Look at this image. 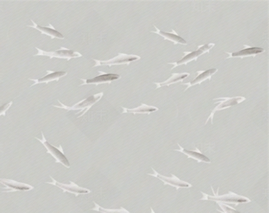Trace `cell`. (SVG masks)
Segmentation results:
<instances>
[{
    "label": "cell",
    "instance_id": "7a4b0ae2",
    "mask_svg": "<svg viewBox=\"0 0 269 213\" xmlns=\"http://www.w3.org/2000/svg\"><path fill=\"white\" fill-rule=\"evenodd\" d=\"M103 96H104V92H103L97 94H94V95L90 96V97H88L86 99L83 100V101H80V102L77 103V104L71 106V107L64 105L60 101H58V102L59 103L60 105H53V107L61 108V109H65L66 111H78V113L80 114L78 115V118H81V117L83 116L84 114L87 111H89L92 108V106L95 103H97L98 101H101Z\"/></svg>",
    "mask_w": 269,
    "mask_h": 213
},
{
    "label": "cell",
    "instance_id": "8fae6325",
    "mask_svg": "<svg viewBox=\"0 0 269 213\" xmlns=\"http://www.w3.org/2000/svg\"><path fill=\"white\" fill-rule=\"evenodd\" d=\"M265 52V50L262 48L257 47H250V46L245 44L244 45V49L238 51V52H226V54H228V57L226 58V59H230V58H240V59H243L246 57H255L257 55L260 54Z\"/></svg>",
    "mask_w": 269,
    "mask_h": 213
},
{
    "label": "cell",
    "instance_id": "4fadbf2b",
    "mask_svg": "<svg viewBox=\"0 0 269 213\" xmlns=\"http://www.w3.org/2000/svg\"><path fill=\"white\" fill-rule=\"evenodd\" d=\"M218 71V69L216 68H213V69H207V70H198L197 71V74H198V76L195 79H193V81H190V82H187V83H182V85H186L187 88L185 89V92L187 90L188 88H190L191 86L195 85H201L202 82H205L206 80H208L209 82H211V79H212V75L216 73Z\"/></svg>",
    "mask_w": 269,
    "mask_h": 213
},
{
    "label": "cell",
    "instance_id": "d6986e66",
    "mask_svg": "<svg viewBox=\"0 0 269 213\" xmlns=\"http://www.w3.org/2000/svg\"><path fill=\"white\" fill-rule=\"evenodd\" d=\"M124 111L123 113H131V114H150L153 111H158V108H156L154 106H149L147 104H141L139 107L135 108H127L121 107Z\"/></svg>",
    "mask_w": 269,
    "mask_h": 213
},
{
    "label": "cell",
    "instance_id": "5b68a950",
    "mask_svg": "<svg viewBox=\"0 0 269 213\" xmlns=\"http://www.w3.org/2000/svg\"><path fill=\"white\" fill-rule=\"evenodd\" d=\"M41 135L42 139H39L38 137H35V138L38 140L46 148V149H47V153H49V154L52 155L55 158L56 163H61V164L63 165L66 168H69L70 167V163H69V160H68L67 158H66V156L63 153L62 146H59V148L55 147V146H52V145H51L50 143L47 142L43 132H41Z\"/></svg>",
    "mask_w": 269,
    "mask_h": 213
},
{
    "label": "cell",
    "instance_id": "52a82bcc",
    "mask_svg": "<svg viewBox=\"0 0 269 213\" xmlns=\"http://www.w3.org/2000/svg\"><path fill=\"white\" fill-rule=\"evenodd\" d=\"M141 59V56H136V55H127L124 53H119L118 56L112 59H108V60H97V59H93L95 64L94 65L93 67H96L99 66H115V65H130L131 62L134 61L139 60Z\"/></svg>",
    "mask_w": 269,
    "mask_h": 213
},
{
    "label": "cell",
    "instance_id": "9a60e30c",
    "mask_svg": "<svg viewBox=\"0 0 269 213\" xmlns=\"http://www.w3.org/2000/svg\"><path fill=\"white\" fill-rule=\"evenodd\" d=\"M32 22H33V26H28V27H31V28L36 29L40 32L41 34H45L47 36H49L52 39L58 38L60 40H63L64 39V36L62 33H59V31L54 28V26H52V24L49 23L48 26H41L37 25V23L33 21L31 19Z\"/></svg>",
    "mask_w": 269,
    "mask_h": 213
},
{
    "label": "cell",
    "instance_id": "e0dca14e",
    "mask_svg": "<svg viewBox=\"0 0 269 213\" xmlns=\"http://www.w3.org/2000/svg\"><path fill=\"white\" fill-rule=\"evenodd\" d=\"M156 29V31H152L151 33H156V34L160 35L163 37L164 40H170L173 42L175 44H182V45H187V42L184 39L179 36L175 30H172V33H166V32L161 31L159 30L156 26H153Z\"/></svg>",
    "mask_w": 269,
    "mask_h": 213
},
{
    "label": "cell",
    "instance_id": "603a6c76",
    "mask_svg": "<svg viewBox=\"0 0 269 213\" xmlns=\"http://www.w3.org/2000/svg\"><path fill=\"white\" fill-rule=\"evenodd\" d=\"M150 209H151V211H150V213H156L155 212L154 210L153 209V208H150Z\"/></svg>",
    "mask_w": 269,
    "mask_h": 213
},
{
    "label": "cell",
    "instance_id": "5bb4252c",
    "mask_svg": "<svg viewBox=\"0 0 269 213\" xmlns=\"http://www.w3.org/2000/svg\"><path fill=\"white\" fill-rule=\"evenodd\" d=\"M46 72H47V75L43 77V78H38V79H32V78H30L29 80H30L32 82H34V83L30 87L32 88V87L37 85V84H47L49 82H53V81H58L59 82L61 78H63V77L66 76L67 75L66 71H52L47 69V70H46Z\"/></svg>",
    "mask_w": 269,
    "mask_h": 213
},
{
    "label": "cell",
    "instance_id": "3957f363",
    "mask_svg": "<svg viewBox=\"0 0 269 213\" xmlns=\"http://www.w3.org/2000/svg\"><path fill=\"white\" fill-rule=\"evenodd\" d=\"M215 45V43H213L199 45L197 50L192 51V52H184V56L180 60L177 61L176 63H168V64L173 65V67L172 68V69H175V68L181 66V65H187L188 63H190L191 61L198 60V57L202 56V55L205 54V53H208Z\"/></svg>",
    "mask_w": 269,
    "mask_h": 213
},
{
    "label": "cell",
    "instance_id": "6da1fadb",
    "mask_svg": "<svg viewBox=\"0 0 269 213\" xmlns=\"http://www.w3.org/2000/svg\"><path fill=\"white\" fill-rule=\"evenodd\" d=\"M212 193H213L212 195H209V194H206L202 192V198L200 200L201 201H214V202L216 203H224V204H234L235 205L243 204V203L247 204V203L251 202L250 199H249L247 197L238 195V194H234L231 191H230L228 194L219 195V188L217 190V192L215 193L212 186Z\"/></svg>",
    "mask_w": 269,
    "mask_h": 213
},
{
    "label": "cell",
    "instance_id": "9c48e42d",
    "mask_svg": "<svg viewBox=\"0 0 269 213\" xmlns=\"http://www.w3.org/2000/svg\"><path fill=\"white\" fill-rule=\"evenodd\" d=\"M50 178L52 179V182H47V183L56 185V186L62 190L64 193H70V194H75L76 197L80 195V194H88L91 193L90 190L81 187V186L77 185L74 182H69V184H64L58 182L56 179H53L52 176H50Z\"/></svg>",
    "mask_w": 269,
    "mask_h": 213
},
{
    "label": "cell",
    "instance_id": "2e32d148",
    "mask_svg": "<svg viewBox=\"0 0 269 213\" xmlns=\"http://www.w3.org/2000/svg\"><path fill=\"white\" fill-rule=\"evenodd\" d=\"M179 146V149H175V151L176 152H180V153H183V154L187 156L188 158L189 159H193L196 160L198 163H211V159L207 157L205 155L202 154L201 153V151L196 148L194 151L191 150H186V149H183V148L181 146V145L178 144Z\"/></svg>",
    "mask_w": 269,
    "mask_h": 213
},
{
    "label": "cell",
    "instance_id": "ac0fdd59",
    "mask_svg": "<svg viewBox=\"0 0 269 213\" xmlns=\"http://www.w3.org/2000/svg\"><path fill=\"white\" fill-rule=\"evenodd\" d=\"M190 75L189 73H177L172 74V77L167 81L163 82H153V84L156 85V88H160L163 86H170V85H174V84L179 83L182 82V80L187 78Z\"/></svg>",
    "mask_w": 269,
    "mask_h": 213
},
{
    "label": "cell",
    "instance_id": "7402d4cb",
    "mask_svg": "<svg viewBox=\"0 0 269 213\" xmlns=\"http://www.w3.org/2000/svg\"><path fill=\"white\" fill-rule=\"evenodd\" d=\"M12 104L13 101H11L7 104H4V105L0 106V116H5L6 112H7V110L10 109Z\"/></svg>",
    "mask_w": 269,
    "mask_h": 213
},
{
    "label": "cell",
    "instance_id": "ffe728a7",
    "mask_svg": "<svg viewBox=\"0 0 269 213\" xmlns=\"http://www.w3.org/2000/svg\"><path fill=\"white\" fill-rule=\"evenodd\" d=\"M94 205H95V207L92 208V210L100 211L101 213H131L128 210L126 209V208H123V207L118 208V209H110V208H102L95 202H94Z\"/></svg>",
    "mask_w": 269,
    "mask_h": 213
},
{
    "label": "cell",
    "instance_id": "8992f818",
    "mask_svg": "<svg viewBox=\"0 0 269 213\" xmlns=\"http://www.w3.org/2000/svg\"><path fill=\"white\" fill-rule=\"evenodd\" d=\"M36 49L38 51V52L37 54L34 55V56H48L50 59H53V58L66 59V61H69L75 58L82 57V55L79 52L69 50L64 47H62L59 50L55 51V52H46V51L41 50L39 48H36Z\"/></svg>",
    "mask_w": 269,
    "mask_h": 213
},
{
    "label": "cell",
    "instance_id": "ba28073f",
    "mask_svg": "<svg viewBox=\"0 0 269 213\" xmlns=\"http://www.w3.org/2000/svg\"><path fill=\"white\" fill-rule=\"evenodd\" d=\"M152 170L153 171V173L148 174V175L150 176L156 177L157 179H160L162 181V182H163L164 185H169L172 187L176 188V190L180 189V188H191L192 187V185L189 182H185V181L181 180L178 178L176 175L172 174V177H166L163 176V175H160L158 172H156V170H154L153 168H152Z\"/></svg>",
    "mask_w": 269,
    "mask_h": 213
},
{
    "label": "cell",
    "instance_id": "277c9868",
    "mask_svg": "<svg viewBox=\"0 0 269 213\" xmlns=\"http://www.w3.org/2000/svg\"><path fill=\"white\" fill-rule=\"evenodd\" d=\"M213 101H215L217 104L215 108L212 110L210 115L208 116V120H206L205 125H206L208 122L211 120L212 124L213 123L214 114L216 111H222V110L227 109L231 108L233 106L238 105L241 104L243 101H246V97H219V98H215Z\"/></svg>",
    "mask_w": 269,
    "mask_h": 213
},
{
    "label": "cell",
    "instance_id": "7c38bea8",
    "mask_svg": "<svg viewBox=\"0 0 269 213\" xmlns=\"http://www.w3.org/2000/svg\"><path fill=\"white\" fill-rule=\"evenodd\" d=\"M0 183L4 185V189H7V191H4V193L16 192V191H30L34 189L33 185L17 182V181L11 180V179H1L0 178Z\"/></svg>",
    "mask_w": 269,
    "mask_h": 213
},
{
    "label": "cell",
    "instance_id": "30bf717a",
    "mask_svg": "<svg viewBox=\"0 0 269 213\" xmlns=\"http://www.w3.org/2000/svg\"><path fill=\"white\" fill-rule=\"evenodd\" d=\"M99 75L90 79H83L81 78L83 83L80 85V86H83L85 85H98L100 84H111L113 81L119 79L121 76L116 74H107L103 71H99L98 72Z\"/></svg>",
    "mask_w": 269,
    "mask_h": 213
},
{
    "label": "cell",
    "instance_id": "44dd1931",
    "mask_svg": "<svg viewBox=\"0 0 269 213\" xmlns=\"http://www.w3.org/2000/svg\"><path fill=\"white\" fill-rule=\"evenodd\" d=\"M218 205L221 207V209L223 211H217L216 213H241L238 211V210L234 209V208H231L229 205H226L224 203H218Z\"/></svg>",
    "mask_w": 269,
    "mask_h": 213
}]
</instances>
